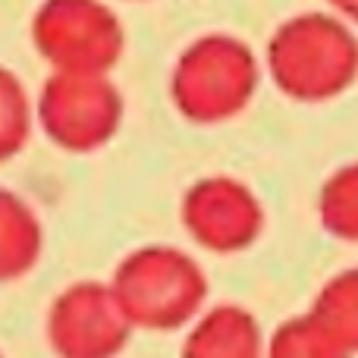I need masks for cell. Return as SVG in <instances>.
<instances>
[{
    "mask_svg": "<svg viewBox=\"0 0 358 358\" xmlns=\"http://www.w3.org/2000/svg\"><path fill=\"white\" fill-rule=\"evenodd\" d=\"M267 73L289 101H334L358 79V38L340 16L299 13L267 41Z\"/></svg>",
    "mask_w": 358,
    "mask_h": 358,
    "instance_id": "cell-1",
    "label": "cell"
},
{
    "mask_svg": "<svg viewBox=\"0 0 358 358\" xmlns=\"http://www.w3.org/2000/svg\"><path fill=\"white\" fill-rule=\"evenodd\" d=\"M110 289L132 327L167 334L201 315L208 299V273L182 248L155 242L120 261Z\"/></svg>",
    "mask_w": 358,
    "mask_h": 358,
    "instance_id": "cell-2",
    "label": "cell"
},
{
    "mask_svg": "<svg viewBox=\"0 0 358 358\" xmlns=\"http://www.w3.org/2000/svg\"><path fill=\"white\" fill-rule=\"evenodd\" d=\"M261 82L255 50L227 31L201 35L176 57L170 98L189 123L214 126L239 117Z\"/></svg>",
    "mask_w": 358,
    "mask_h": 358,
    "instance_id": "cell-3",
    "label": "cell"
},
{
    "mask_svg": "<svg viewBox=\"0 0 358 358\" xmlns=\"http://www.w3.org/2000/svg\"><path fill=\"white\" fill-rule=\"evenodd\" d=\"M123 94L107 73L54 69L35 101V120L63 151L88 155L117 136L123 123Z\"/></svg>",
    "mask_w": 358,
    "mask_h": 358,
    "instance_id": "cell-4",
    "label": "cell"
},
{
    "mask_svg": "<svg viewBox=\"0 0 358 358\" xmlns=\"http://www.w3.org/2000/svg\"><path fill=\"white\" fill-rule=\"evenodd\" d=\"M31 44L54 69L107 73L123 57L126 31L104 0H44L31 16Z\"/></svg>",
    "mask_w": 358,
    "mask_h": 358,
    "instance_id": "cell-5",
    "label": "cell"
},
{
    "mask_svg": "<svg viewBox=\"0 0 358 358\" xmlns=\"http://www.w3.org/2000/svg\"><path fill=\"white\" fill-rule=\"evenodd\" d=\"M132 324L110 283L79 280L50 302L44 336L57 358H117L132 340Z\"/></svg>",
    "mask_w": 358,
    "mask_h": 358,
    "instance_id": "cell-6",
    "label": "cell"
},
{
    "mask_svg": "<svg viewBox=\"0 0 358 358\" xmlns=\"http://www.w3.org/2000/svg\"><path fill=\"white\" fill-rule=\"evenodd\" d=\"M179 220L201 248L233 255L255 245L264 229V208L242 179L204 176L185 189Z\"/></svg>",
    "mask_w": 358,
    "mask_h": 358,
    "instance_id": "cell-7",
    "label": "cell"
},
{
    "mask_svg": "<svg viewBox=\"0 0 358 358\" xmlns=\"http://www.w3.org/2000/svg\"><path fill=\"white\" fill-rule=\"evenodd\" d=\"M258 317L242 305H214L192 321L179 358H264Z\"/></svg>",
    "mask_w": 358,
    "mask_h": 358,
    "instance_id": "cell-8",
    "label": "cell"
},
{
    "mask_svg": "<svg viewBox=\"0 0 358 358\" xmlns=\"http://www.w3.org/2000/svg\"><path fill=\"white\" fill-rule=\"evenodd\" d=\"M44 229L19 192L0 189V283H16L38 264Z\"/></svg>",
    "mask_w": 358,
    "mask_h": 358,
    "instance_id": "cell-9",
    "label": "cell"
},
{
    "mask_svg": "<svg viewBox=\"0 0 358 358\" xmlns=\"http://www.w3.org/2000/svg\"><path fill=\"white\" fill-rule=\"evenodd\" d=\"M308 315L334 336L340 346L358 355V267L334 273L317 289Z\"/></svg>",
    "mask_w": 358,
    "mask_h": 358,
    "instance_id": "cell-10",
    "label": "cell"
},
{
    "mask_svg": "<svg viewBox=\"0 0 358 358\" xmlns=\"http://www.w3.org/2000/svg\"><path fill=\"white\" fill-rule=\"evenodd\" d=\"M317 217L324 233L340 242H358V161L336 167L317 195Z\"/></svg>",
    "mask_w": 358,
    "mask_h": 358,
    "instance_id": "cell-11",
    "label": "cell"
},
{
    "mask_svg": "<svg viewBox=\"0 0 358 358\" xmlns=\"http://www.w3.org/2000/svg\"><path fill=\"white\" fill-rule=\"evenodd\" d=\"M264 358H355L346 346L334 340L315 317L305 315L286 317L271 336H267Z\"/></svg>",
    "mask_w": 358,
    "mask_h": 358,
    "instance_id": "cell-12",
    "label": "cell"
},
{
    "mask_svg": "<svg viewBox=\"0 0 358 358\" xmlns=\"http://www.w3.org/2000/svg\"><path fill=\"white\" fill-rule=\"evenodd\" d=\"M35 123V107L29 101L22 79L0 66V164L13 161L25 148Z\"/></svg>",
    "mask_w": 358,
    "mask_h": 358,
    "instance_id": "cell-13",
    "label": "cell"
},
{
    "mask_svg": "<svg viewBox=\"0 0 358 358\" xmlns=\"http://www.w3.org/2000/svg\"><path fill=\"white\" fill-rule=\"evenodd\" d=\"M330 6H334L336 13H340V19H346V22H355L358 25V0H327Z\"/></svg>",
    "mask_w": 358,
    "mask_h": 358,
    "instance_id": "cell-14",
    "label": "cell"
},
{
    "mask_svg": "<svg viewBox=\"0 0 358 358\" xmlns=\"http://www.w3.org/2000/svg\"><path fill=\"white\" fill-rule=\"evenodd\" d=\"M0 358H3V352H0Z\"/></svg>",
    "mask_w": 358,
    "mask_h": 358,
    "instance_id": "cell-15",
    "label": "cell"
}]
</instances>
